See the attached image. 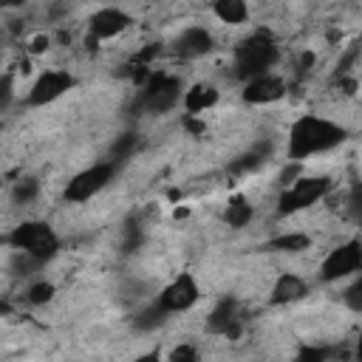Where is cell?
<instances>
[{
	"label": "cell",
	"instance_id": "6da1fadb",
	"mask_svg": "<svg viewBox=\"0 0 362 362\" xmlns=\"http://www.w3.org/2000/svg\"><path fill=\"white\" fill-rule=\"evenodd\" d=\"M342 139H345V130L337 122H331L325 116L305 113L291 124L286 153H288L291 161H305L311 156H320V153H328V150L339 147Z\"/></svg>",
	"mask_w": 362,
	"mask_h": 362
},
{
	"label": "cell",
	"instance_id": "7a4b0ae2",
	"mask_svg": "<svg viewBox=\"0 0 362 362\" xmlns=\"http://www.w3.org/2000/svg\"><path fill=\"white\" fill-rule=\"evenodd\" d=\"M8 246L17 249L20 255H25L28 260H51L57 252H59V238L57 232L42 223V221H23L20 226H14L8 235H6Z\"/></svg>",
	"mask_w": 362,
	"mask_h": 362
},
{
	"label": "cell",
	"instance_id": "3957f363",
	"mask_svg": "<svg viewBox=\"0 0 362 362\" xmlns=\"http://www.w3.org/2000/svg\"><path fill=\"white\" fill-rule=\"evenodd\" d=\"M274 62H277V45L266 34H255L235 48V74L243 82L252 76L269 74Z\"/></svg>",
	"mask_w": 362,
	"mask_h": 362
},
{
	"label": "cell",
	"instance_id": "277c9868",
	"mask_svg": "<svg viewBox=\"0 0 362 362\" xmlns=\"http://www.w3.org/2000/svg\"><path fill=\"white\" fill-rule=\"evenodd\" d=\"M328 178H322V175H297L291 184H286L283 187V192H280V204H277V209H280V215H291V212H300V209H308V206H314L317 201H322L325 198V192H328Z\"/></svg>",
	"mask_w": 362,
	"mask_h": 362
},
{
	"label": "cell",
	"instance_id": "5b68a950",
	"mask_svg": "<svg viewBox=\"0 0 362 362\" xmlns=\"http://www.w3.org/2000/svg\"><path fill=\"white\" fill-rule=\"evenodd\" d=\"M359 272H362V243L359 240H348V243L334 246L320 263V277L325 283L345 280V277H354Z\"/></svg>",
	"mask_w": 362,
	"mask_h": 362
},
{
	"label": "cell",
	"instance_id": "8992f818",
	"mask_svg": "<svg viewBox=\"0 0 362 362\" xmlns=\"http://www.w3.org/2000/svg\"><path fill=\"white\" fill-rule=\"evenodd\" d=\"M113 175H116V161H113V158H110V161L90 164L88 170L76 173V175L68 181L65 198H68V201H76V204H79V201H88V198H93L96 192H102Z\"/></svg>",
	"mask_w": 362,
	"mask_h": 362
},
{
	"label": "cell",
	"instance_id": "52a82bcc",
	"mask_svg": "<svg viewBox=\"0 0 362 362\" xmlns=\"http://www.w3.org/2000/svg\"><path fill=\"white\" fill-rule=\"evenodd\" d=\"M184 99L181 93V82L170 74H156L150 76V82L141 90V107L150 113H167L173 110L178 102Z\"/></svg>",
	"mask_w": 362,
	"mask_h": 362
},
{
	"label": "cell",
	"instance_id": "ba28073f",
	"mask_svg": "<svg viewBox=\"0 0 362 362\" xmlns=\"http://www.w3.org/2000/svg\"><path fill=\"white\" fill-rule=\"evenodd\" d=\"M201 297V288H198V280L189 274V272H181L175 274L164 288L161 294L156 297L170 314H178V311H189Z\"/></svg>",
	"mask_w": 362,
	"mask_h": 362
},
{
	"label": "cell",
	"instance_id": "9c48e42d",
	"mask_svg": "<svg viewBox=\"0 0 362 362\" xmlns=\"http://www.w3.org/2000/svg\"><path fill=\"white\" fill-rule=\"evenodd\" d=\"M71 88H74V76L68 71H42L28 90V105H34V107L51 105L59 96H65Z\"/></svg>",
	"mask_w": 362,
	"mask_h": 362
},
{
	"label": "cell",
	"instance_id": "30bf717a",
	"mask_svg": "<svg viewBox=\"0 0 362 362\" xmlns=\"http://www.w3.org/2000/svg\"><path fill=\"white\" fill-rule=\"evenodd\" d=\"M127 28H130V17L122 8L107 6V8H99V11L90 14V20H88V40H93V42L113 40V37H119Z\"/></svg>",
	"mask_w": 362,
	"mask_h": 362
},
{
	"label": "cell",
	"instance_id": "8fae6325",
	"mask_svg": "<svg viewBox=\"0 0 362 362\" xmlns=\"http://www.w3.org/2000/svg\"><path fill=\"white\" fill-rule=\"evenodd\" d=\"M283 96H286V82L272 71L260 74V76H252L243 85V99L249 105H272V102H277Z\"/></svg>",
	"mask_w": 362,
	"mask_h": 362
},
{
	"label": "cell",
	"instance_id": "7c38bea8",
	"mask_svg": "<svg viewBox=\"0 0 362 362\" xmlns=\"http://www.w3.org/2000/svg\"><path fill=\"white\" fill-rule=\"evenodd\" d=\"M209 48H212V37L204 25H189L175 37V54L184 57V59L204 57Z\"/></svg>",
	"mask_w": 362,
	"mask_h": 362
},
{
	"label": "cell",
	"instance_id": "4fadbf2b",
	"mask_svg": "<svg viewBox=\"0 0 362 362\" xmlns=\"http://www.w3.org/2000/svg\"><path fill=\"white\" fill-rule=\"evenodd\" d=\"M305 291H308V286H305V280H303L300 274L283 272V274L274 280V286H272V303H274V305H288V303L303 300Z\"/></svg>",
	"mask_w": 362,
	"mask_h": 362
},
{
	"label": "cell",
	"instance_id": "5bb4252c",
	"mask_svg": "<svg viewBox=\"0 0 362 362\" xmlns=\"http://www.w3.org/2000/svg\"><path fill=\"white\" fill-rule=\"evenodd\" d=\"M184 107H187V113H206L209 107H215L218 105V90L212 88V85H192L187 93H184Z\"/></svg>",
	"mask_w": 362,
	"mask_h": 362
},
{
	"label": "cell",
	"instance_id": "9a60e30c",
	"mask_svg": "<svg viewBox=\"0 0 362 362\" xmlns=\"http://www.w3.org/2000/svg\"><path fill=\"white\" fill-rule=\"evenodd\" d=\"M235 322H238V308H235L232 300H223V303H218V305L212 308V314H209V320H206V328H209L212 334L226 337V334L235 331Z\"/></svg>",
	"mask_w": 362,
	"mask_h": 362
},
{
	"label": "cell",
	"instance_id": "2e32d148",
	"mask_svg": "<svg viewBox=\"0 0 362 362\" xmlns=\"http://www.w3.org/2000/svg\"><path fill=\"white\" fill-rule=\"evenodd\" d=\"M212 11H215V17H218L221 23H226V25H240V23H246V17H249L246 0H215V3H212Z\"/></svg>",
	"mask_w": 362,
	"mask_h": 362
},
{
	"label": "cell",
	"instance_id": "e0dca14e",
	"mask_svg": "<svg viewBox=\"0 0 362 362\" xmlns=\"http://www.w3.org/2000/svg\"><path fill=\"white\" fill-rule=\"evenodd\" d=\"M223 218H226V223H229V226L240 229V226H246V223L252 221V204H249L246 198L235 195V198L226 204V209H223Z\"/></svg>",
	"mask_w": 362,
	"mask_h": 362
},
{
	"label": "cell",
	"instance_id": "ac0fdd59",
	"mask_svg": "<svg viewBox=\"0 0 362 362\" xmlns=\"http://www.w3.org/2000/svg\"><path fill=\"white\" fill-rule=\"evenodd\" d=\"M167 308L156 300V303H150L144 311H139V317H136V328H141V331H150V328H158L164 320H167Z\"/></svg>",
	"mask_w": 362,
	"mask_h": 362
},
{
	"label": "cell",
	"instance_id": "d6986e66",
	"mask_svg": "<svg viewBox=\"0 0 362 362\" xmlns=\"http://www.w3.org/2000/svg\"><path fill=\"white\" fill-rule=\"evenodd\" d=\"M37 192H40V184H37L34 178H20V181H14L11 198H14L17 204H28V201L37 198Z\"/></svg>",
	"mask_w": 362,
	"mask_h": 362
},
{
	"label": "cell",
	"instance_id": "ffe728a7",
	"mask_svg": "<svg viewBox=\"0 0 362 362\" xmlns=\"http://www.w3.org/2000/svg\"><path fill=\"white\" fill-rule=\"evenodd\" d=\"M345 209H348V215H351L356 223H362V181H354V184H351L348 198H345Z\"/></svg>",
	"mask_w": 362,
	"mask_h": 362
},
{
	"label": "cell",
	"instance_id": "44dd1931",
	"mask_svg": "<svg viewBox=\"0 0 362 362\" xmlns=\"http://www.w3.org/2000/svg\"><path fill=\"white\" fill-rule=\"evenodd\" d=\"M272 246H274V249H283V252H300V249H305V246H308V238H305V235H300V232H288V235L274 238V240H272Z\"/></svg>",
	"mask_w": 362,
	"mask_h": 362
},
{
	"label": "cell",
	"instance_id": "7402d4cb",
	"mask_svg": "<svg viewBox=\"0 0 362 362\" xmlns=\"http://www.w3.org/2000/svg\"><path fill=\"white\" fill-rule=\"evenodd\" d=\"M345 305L356 314H362V272L354 277V283L345 288Z\"/></svg>",
	"mask_w": 362,
	"mask_h": 362
},
{
	"label": "cell",
	"instance_id": "603a6c76",
	"mask_svg": "<svg viewBox=\"0 0 362 362\" xmlns=\"http://www.w3.org/2000/svg\"><path fill=\"white\" fill-rule=\"evenodd\" d=\"M51 297H54V286H51V283H45V280H42V283H34V286L28 288V300H31L34 305L48 303Z\"/></svg>",
	"mask_w": 362,
	"mask_h": 362
},
{
	"label": "cell",
	"instance_id": "cb8c5ba5",
	"mask_svg": "<svg viewBox=\"0 0 362 362\" xmlns=\"http://www.w3.org/2000/svg\"><path fill=\"white\" fill-rule=\"evenodd\" d=\"M170 356H173V359H192V356H198V351H192V348H187V345H178Z\"/></svg>",
	"mask_w": 362,
	"mask_h": 362
},
{
	"label": "cell",
	"instance_id": "d4e9b609",
	"mask_svg": "<svg viewBox=\"0 0 362 362\" xmlns=\"http://www.w3.org/2000/svg\"><path fill=\"white\" fill-rule=\"evenodd\" d=\"M45 48H48V37L45 34H40V37L31 40V54H42Z\"/></svg>",
	"mask_w": 362,
	"mask_h": 362
},
{
	"label": "cell",
	"instance_id": "484cf974",
	"mask_svg": "<svg viewBox=\"0 0 362 362\" xmlns=\"http://www.w3.org/2000/svg\"><path fill=\"white\" fill-rule=\"evenodd\" d=\"M356 356L362 359V331H359V339H356Z\"/></svg>",
	"mask_w": 362,
	"mask_h": 362
},
{
	"label": "cell",
	"instance_id": "4316f807",
	"mask_svg": "<svg viewBox=\"0 0 362 362\" xmlns=\"http://www.w3.org/2000/svg\"><path fill=\"white\" fill-rule=\"evenodd\" d=\"M359 243H362V240H359Z\"/></svg>",
	"mask_w": 362,
	"mask_h": 362
}]
</instances>
